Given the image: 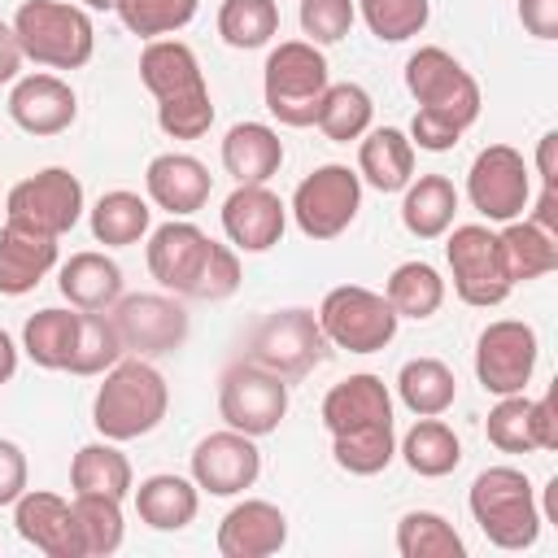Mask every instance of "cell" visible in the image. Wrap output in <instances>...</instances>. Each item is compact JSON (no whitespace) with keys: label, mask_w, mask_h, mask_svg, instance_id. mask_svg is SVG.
<instances>
[{"label":"cell","mask_w":558,"mask_h":558,"mask_svg":"<svg viewBox=\"0 0 558 558\" xmlns=\"http://www.w3.org/2000/svg\"><path fill=\"white\" fill-rule=\"evenodd\" d=\"M405 87L418 100V113L410 122V144L423 153H449L458 135L480 118V83L462 61L445 48H418L405 61Z\"/></svg>","instance_id":"1"},{"label":"cell","mask_w":558,"mask_h":558,"mask_svg":"<svg viewBox=\"0 0 558 558\" xmlns=\"http://www.w3.org/2000/svg\"><path fill=\"white\" fill-rule=\"evenodd\" d=\"M170 410V384L148 357H118L92 401V423L105 440H140L161 427Z\"/></svg>","instance_id":"2"},{"label":"cell","mask_w":558,"mask_h":558,"mask_svg":"<svg viewBox=\"0 0 558 558\" xmlns=\"http://www.w3.org/2000/svg\"><path fill=\"white\" fill-rule=\"evenodd\" d=\"M466 506L497 549H532L541 536L536 488L519 466H484L466 493Z\"/></svg>","instance_id":"3"},{"label":"cell","mask_w":558,"mask_h":558,"mask_svg":"<svg viewBox=\"0 0 558 558\" xmlns=\"http://www.w3.org/2000/svg\"><path fill=\"white\" fill-rule=\"evenodd\" d=\"M13 35L22 57L48 70H78L96 52V26L78 4L65 0H22L13 13Z\"/></svg>","instance_id":"4"},{"label":"cell","mask_w":558,"mask_h":558,"mask_svg":"<svg viewBox=\"0 0 558 558\" xmlns=\"http://www.w3.org/2000/svg\"><path fill=\"white\" fill-rule=\"evenodd\" d=\"M327 87H331V70L318 44L283 39L279 48H270L262 70V96L283 126H314Z\"/></svg>","instance_id":"5"},{"label":"cell","mask_w":558,"mask_h":558,"mask_svg":"<svg viewBox=\"0 0 558 558\" xmlns=\"http://www.w3.org/2000/svg\"><path fill=\"white\" fill-rule=\"evenodd\" d=\"M397 310L388 305L384 292H371L362 283H340L323 296L318 305V327L327 344L349 349V353H379L397 336Z\"/></svg>","instance_id":"6"},{"label":"cell","mask_w":558,"mask_h":558,"mask_svg":"<svg viewBox=\"0 0 558 558\" xmlns=\"http://www.w3.org/2000/svg\"><path fill=\"white\" fill-rule=\"evenodd\" d=\"M288 209H292L305 240H318V244L336 240V235L349 231V222L362 209V179H357V170H349L340 161H327V166L310 170L296 183Z\"/></svg>","instance_id":"7"},{"label":"cell","mask_w":558,"mask_h":558,"mask_svg":"<svg viewBox=\"0 0 558 558\" xmlns=\"http://www.w3.org/2000/svg\"><path fill=\"white\" fill-rule=\"evenodd\" d=\"M327 353H331V344H327L314 310H275L270 318H262L253 327L244 357L283 379H296V375H310L318 362H327Z\"/></svg>","instance_id":"8"},{"label":"cell","mask_w":558,"mask_h":558,"mask_svg":"<svg viewBox=\"0 0 558 558\" xmlns=\"http://www.w3.org/2000/svg\"><path fill=\"white\" fill-rule=\"evenodd\" d=\"M218 414L227 427H235L253 440L270 436V432H279V423L288 414V379L244 357V362L227 366L218 379Z\"/></svg>","instance_id":"9"},{"label":"cell","mask_w":558,"mask_h":558,"mask_svg":"<svg viewBox=\"0 0 558 558\" xmlns=\"http://www.w3.org/2000/svg\"><path fill=\"white\" fill-rule=\"evenodd\" d=\"M4 214H9L13 227H26V231L61 240L83 218V183L65 166H48V170H39V174H31V179L9 187Z\"/></svg>","instance_id":"10"},{"label":"cell","mask_w":558,"mask_h":558,"mask_svg":"<svg viewBox=\"0 0 558 558\" xmlns=\"http://www.w3.org/2000/svg\"><path fill=\"white\" fill-rule=\"evenodd\" d=\"M109 318L122 336V349L131 357H166L174 349H183L192 323L183 301L161 296V292H135V296H118L109 305Z\"/></svg>","instance_id":"11"},{"label":"cell","mask_w":558,"mask_h":558,"mask_svg":"<svg viewBox=\"0 0 558 558\" xmlns=\"http://www.w3.org/2000/svg\"><path fill=\"white\" fill-rule=\"evenodd\" d=\"M445 262H449V275H453V292L475 305V310H493L510 296V279H506V266H501V253H497V235L480 222H462L449 231V244H445Z\"/></svg>","instance_id":"12"},{"label":"cell","mask_w":558,"mask_h":558,"mask_svg":"<svg viewBox=\"0 0 558 558\" xmlns=\"http://www.w3.org/2000/svg\"><path fill=\"white\" fill-rule=\"evenodd\" d=\"M466 196L488 222H514L532 201V170L519 148L488 144L466 170Z\"/></svg>","instance_id":"13"},{"label":"cell","mask_w":558,"mask_h":558,"mask_svg":"<svg viewBox=\"0 0 558 558\" xmlns=\"http://www.w3.org/2000/svg\"><path fill=\"white\" fill-rule=\"evenodd\" d=\"M536 357H541L536 331L519 318H497L475 340V379L493 397L523 392L536 371Z\"/></svg>","instance_id":"14"},{"label":"cell","mask_w":558,"mask_h":558,"mask_svg":"<svg viewBox=\"0 0 558 558\" xmlns=\"http://www.w3.org/2000/svg\"><path fill=\"white\" fill-rule=\"evenodd\" d=\"M257 475H262V449L253 436H244L235 427L209 432L192 449V480L209 497H235V493L253 488Z\"/></svg>","instance_id":"15"},{"label":"cell","mask_w":558,"mask_h":558,"mask_svg":"<svg viewBox=\"0 0 558 558\" xmlns=\"http://www.w3.org/2000/svg\"><path fill=\"white\" fill-rule=\"evenodd\" d=\"M209 235L196 227V222H187V218H170V222H161L153 235H148V275L166 288V292H174V296H192L196 292V279H201V270H205V262H209Z\"/></svg>","instance_id":"16"},{"label":"cell","mask_w":558,"mask_h":558,"mask_svg":"<svg viewBox=\"0 0 558 558\" xmlns=\"http://www.w3.org/2000/svg\"><path fill=\"white\" fill-rule=\"evenodd\" d=\"M288 205L266 183H235V192L222 201V231L235 253H266L283 240Z\"/></svg>","instance_id":"17"},{"label":"cell","mask_w":558,"mask_h":558,"mask_svg":"<svg viewBox=\"0 0 558 558\" xmlns=\"http://www.w3.org/2000/svg\"><path fill=\"white\" fill-rule=\"evenodd\" d=\"M13 527L26 545H35L48 558H83V532H78L74 506L57 493L26 488L13 501Z\"/></svg>","instance_id":"18"},{"label":"cell","mask_w":558,"mask_h":558,"mask_svg":"<svg viewBox=\"0 0 558 558\" xmlns=\"http://www.w3.org/2000/svg\"><path fill=\"white\" fill-rule=\"evenodd\" d=\"M9 118L26 135H61L78 118V96L57 74H22L9 92Z\"/></svg>","instance_id":"19"},{"label":"cell","mask_w":558,"mask_h":558,"mask_svg":"<svg viewBox=\"0 0 558 558\" xmlns=\"http://www.w3.org/2000/svg\"><path fill=\"white\" fill-rule=\"evenodd\" d=\"M288 545V514L275 501H235L218 523L222 558H270Z\"/></svg>","instance_id":"20"},{"label":"cell","mask_w":558,"mask_h":558,"mask_svg":"<svg viewBox=\"0 0 558 558\" xmlns=\"http://www.w3.org/2000/svg\"><path fill=\"white\" fill-rule=\"evenodd\" d=\"M144 187L157 209H166L170 218H187L209 201L214 179L192 153H157L144 170Z\"/></svg>","instance_id":"21"},{"label":"cell","mask_w":558,"mask_h":558,"mask_svg":"<svg viewBox=\"0 0 558 558\" xmlns=\"http://www.w3.org/2000/svg\"><path fill=\"white\" fill-rule=\"evenodd\" d=\"M140 83L157 96V105L209 92L205 87V70H201L196 52L183 39H148L144 52H140Z\"/></svg>","instance_id":"22"},{"label":"cell","mask_w":558,"mask_h":558,"mask_svg":"<svg viewBox=\"0 0 558 558\" xmlns=\"http://www.w3.org/2000/svg\"><path fill=\"white\" fill-rule=\"evenodd\" d=\"M366 423H392V392L379 375H349L340 384H331V392L323 397V427L331 436L366 427Z\"/></svg>","instance_id":"23"},{"label":"cell","mask_w":558,"mask_h":558,"mask_svg":"<svg viewBox=\"0 0 558 558\" xmlns=\"http://www.w3.org/2000/svg\"><path fill=\"white\" fill-rule=\"evenodd\" d=\"M57 266V240L4 222L0 231V296H26Z\"/></svg>","instance_id":"24"},{"label":"cell","mask_w":558,"mask_h":558,"mask_svg":"<svg viewBox=\"0 0 558 558\" xmlns=\"http://www.w3.org/2000/svg\"><path fill=\"white\" fill-rule=\"evenodd\" d=\"M283 166V140L266 122H235L222 135V170L235 183H270Z\"/></svg>","instance_id":"25"},{"label":"cell","mask_w":558,"mask_h":558,"mask_svg":"<svg viewBox=\"0 0 558 558\" xmlns=\"http://www.w3.org/2000/svg\"><path fill=\"white\" fill-rule=\"evenodd\" d=\"M201 510V488L196 480L183 475H148L135 488V514L140 523H148L153 532H183Z\"/></svg>","instance_id":"26"},{"label":"cell","mask_w":558,"mask_h":558,"mask_svg":"<svg viewBox=\"0 0 558 558\" xmlns=\"http://www.w3.org/2000/svg\"><path fill=\"white\" fill-rule=\"evenodd\" d=\"M357 179L375 192H401L414 179V144L397 126H375L357 144Z\"/></svg>","instance_id":"27"},{"label":"cell","mask_w":558,"mask_h":558,"mask_svg":"<svg viewBox=\"0 0 558 558\" xmlns=\"http://www.w3.org/2000/svg\"><path fill=\"white\" fill-rule=\"evenodd\" d=\"M497 253H501V266H506L510 283H532V279L558 270V235H549L532 218L506 222L501 235H497Z\"/></svg>","instance_id":"28"},{"label":"cell","mask_w":558,"mask_h":558,"mask_svg":"<svg viewBox=\"0 0 558 558\" xmlns=\"http://www.w3.org/2000/svg\"><path fill=\"white\" fill-rule=\"evenodd\" d=\"M57 288L61 296L74 305V310H109L118 296H122V266L96 248L87 253H74L61 275H57Z\"/></svg>","instance_id":"29"},{"label":"cell","mask_w":558,"mask_h":558,"mask_svg":"<svg viewBox=\"0 0 558 558\" xmlns=\"http://www.w3.org/2000/svg\"><path fill=\"white\" fill-rule=\"evenodd\" d=\"M401 222L418 240H440L458 214V187L445 174H418L401 187Z\"/></svg>","instance_id":"30"},{"label":"cell","mask_w":558,"mask_h":558,"mask_svg":"<svg viewBox=\"0 0 558 558\" xmlns=\"http://www.w3.org/2000/svg\"><path fill=\"white\" fill-rule=\"evenodd\" d=\"M397 453L405 458V466H410L414 475L440 480V475L458 471V462H462V440H458V432H453L449 423H440V414H432V418H418V423L401 436Z\"/></svg>","instance_id":"31"},{"label":"cell","mask_w":558,"mask_h":558,"mask_svg":"<svg viewBox=\"0 0 558 558\" xmlns=\"http://www.w3.org/2000/svg\"><path fill=\"white\" fill-rule=\"evenodd\" d=\"M397 397H401V405L410 414L432 418V414H445L453 405L458 379H453V371L440 357H410L397 371Z\"/></svg>","instance_id":"32"},{"label":"cell","mask_w":558,"mask_h":558,"mask_svg":"<svg viewBox=\"0 0 558 558\" xmlns=\"http://www.w3.org/2000/svg\"><path fill=\"white\" fill-rule=\"evenodd\" d=\"M148 222H153L148 201L126 187H113L92 205V235H96V244H109V248L140 244L148 235Z\"/></svg>","instance_id":"33"},{"label":"cell","mask_w":558,"mask_h":558,"mask_svg":"<svg viewBox=\"0 0 558 558\" xmlns=\"http://www.w3.org/2000/svg\"><path fill=\"white\" fill-rule=\"evenodd\" d=\"M131 458L118 449V440H96L83 445L70 462V484L74 493H100V497H126L131 493Z\"/></svg>","instance_id":"34"},{"label":"cell","mask_w":558,"mask_h":558,"mask_svg":"<svg viewBox=\"0 0 558 558\" xmlns=\"http://www.w3.org/2000/svg\"><path fill=\"white\" fill-rule=\"evenodd\" d=\"M74 336H78V310H39L26 318L22 327V349L35 366L44 371H65L70 366V353H74Z\"/></svg>","instance_id":"35"},{"label":"cell","mask_w":558,"mask_h":558,"mask_svg":"<svg viewBox=\"0 0 558 558\" xmlns=\"http://www.w3.org/2000/svg\"><path fill=\"white\" fill-rule=\"evenodd\" d=\"M384 296H388V305L397 310V318L423 323V318H432V314L445 305V279H440V270H436L432 262H401V266L388 275Z\"/></svg>","instance_id":"36"},{"label":"cell","mask_w":558,"mask_h":558,"mask_svg":"<svg viewBox=\"0 0 558 558\" xmlns=\"http://www.w3.org/2000/svg\"><path fill=\"white\" fill-rule=\"evenodd\" d=\"M371 118H375V105H371V92L362 83H331L323 92V105H318L314 126L327 140L349 144V140H362L371 131Z\"/></svg>","instance_id":"37"},{"label":"cell","mask_w":558,"mask_h":558,"mask_svg":"<svg viewBox=\"0 0 558 558\" xmlns=\"http://www.w3.org/2000/svg\"><path fill=\"white\" fill-rule=\"evenodd\" d=\"M118 357H126L122 336L109 318V310H78V336L70 353V375H105Z\"/></svg>","instance_id":"38"},{"label":"cell","mask_w":558,"mask_h":558,"mask_svg":"<svg viewBox=\"0 0 558 558\" xmlns=\"http://www.w3.org/2000/svg\"><path fill=\"white\" fill-rule=\"evenodd\" d=\"M331 458L349 475H379L397 458V432L392 423H366L353 432L331 436Z\"/></svg>","instance_id":"39"},{"label":"cell","mask_w":558,"mask_h":558,"mask_svg":"<svg viewBox=\"0 0 558 558\" xmlns=\"http://www.w3.org/2000/svg\"><path fill=\"white\" fill-rule=\"evenodd\" d=\"M74 519L83 532V558H109L122 549L126 523H122V501L100 497V493H74Z\"/></svg>","instance_id":"40"},{"label":"cell","mask_w":558,"mask_h":558,"mask_svg":"<svg viewBox=\"0 0 558 558\" xmlns=\"http://www.w3.org/2000/svg\"><path fill=\"white\" fill-rule=\"evenodd\" d=\"M397 554L401 558H462L466 545L453 523L436 510H410L397 523Z\"/></svg>","instance_id":"41"},{"label":"cell","mask_w":558,"mask_h":558,"mask_svg":"<svg viewBox=\"0 0 558 558\" xmlns=\"http://www.w3.org/2000/svg\"><path fill=\"white\" fill-rule=\"evenodd\" d=\"M218 35H222V44H231L240 52L266 48L279 35V4L275 0H222Z\"/></svg>","instance_id":"42"},{"label":"cell","mask_w":558,"mask_h":558,"mask_svg":"<svg viewBox=\"0 0 558 558\" xmlns=\"http://www.w3.org/2000/svg\"><path fill=\"white\" fill-rule=\"evenodd\" d=\"M201 0H118V17L140 39H166L196 17Z\"/></svg>","instance_id":"43"},{"label":"cell","mask_w":558,"mask_h":558,"mask_svg":"<svg viewBox=\"0 0 558 558\" xmlns=\"http://www.w3.org/2000/svg\"><path fill=\"white\" fill-rule=\"evenodd\" d=\"M353 4L366 17L371 35L384 44L414 39L432 17V0H353Z\"/></svg>","instance_id":"44"},{"label":"cell","mask_w":558,"mask_h":558,"mask_svg":"<svg viewBox=\"0 0 558 558\" xmlns=\"http://www.w3.org/2000/svg\"><path fill=\"white\" fill-rule=\"evenodd\" d=\"M484 436L501 453H532L536 449V436H532V401L523 392L497 397V405L484 418Z\"/></svg>","instance_id":"45"},{"label":"cell","mask_w":558,"mask_h":558,"mask_svg":"<svg viewBox=\"0 0 558 558\" xmlns=\"http://www.w3.org/2000/svg\"><path fill=\"white\" fill-rule=\"evenodd\" d=\"M353 17H357V4L353 0H301V31L318 48L340 44L349 35Z\"/></svg>","instance_id":"46"},{"label":"cell","mask_w":558,"mask_h":558,"mask_svg":"<svg viewBox=\"0 0 558 558\" xmlns=\"http://www.w3.org/2000/svg\"><path fill=\"white\" fill-rule=\"evenodd\" d=\"M157 126L170 140H201V135H209V126H214V100H209V92L205 96L157 105Z\"/></svg>","instance_id":"47"},{"label":"cell","mask_w":558,"mask_h":558,"mask_svg":"<svg viewBox=\"0 0 558 558\" xmlns=\"http://www.w3.org/2000/svg\"><path fill=\"white\" fill-rule=\"evenodd\" d=\"M235 288H240V253L231 244H218L214 240L209 244V262H205V270L196 279L192 301H227Z\"/></svg>","instance_id":"48"},{"label":"cell","mask_w":558,"mask_h":558,"mask_svg":"<svg viewBox=\"0 0 558 558\" xmlns=\"http://www.w3.org/2000/svg\"><path fill=\"white\" fill-rule=\"evenodd\" d=\"M26 493V453L17 440L0 436V506H13Z\"/></svg>","instance_id":"49"},{"label":"cell","mask_w":558,"mask_h":558,"mask_svg":"<svg viewBox=\"0 0 558 558\" xmlns=\"http://www.w3.org/2000/svg\"><path fill=\"white\" fill-rule=\"evenodd\" d=\"M519 22L536 39H558V0H519Z\"/></svg>","instance_id":"50"},{"label":"cell","mask_w":558,"mask_h":558,"mask_svg":"<svg viewBox=\"0 0 558 558\" xmlns=\"http://www.w3.org/2000/svg\"><path fill=\"white\" fill-rule=\"evenodd\" d=\"M532 436H536V449H558V410H554V397H536L532 401Z\"/></svg>","instance_id":"51"},{"label":"cell","mask_w":558,"mask_h":558,"mask_svg":"<svg viewBox=\"0 0 558 558\" xmlns=\"http://www.w3.org/2000/svg\"><path fill=\"white\" fill-rule=\"evenodd\" d=\"M22 44L13 35V22H0V83H13L17 70H22Z\"/></svg>","instance_id":"52"},{"label":"cell","mask_w":558,"mask_h":558,"mask_svg":"<svg viewBox=\"0 0 558 558\" xmlns=\"http://www.w3.org/2000/svg\"><path fill=\"white\" fill-rule=\"evenodd\" d=\"M532 222L545 227L549 235H558V187H541V201L532 209Z\"/></svg>","instance_id":"53"},{"label":"cell","mask_w":558,"mask_h":558,"mask_svg":"<svg viewBox=\"0 0 558 558\" xmlns=\"http://www.w3.org/2000/svg\"><path fill=\"white\" fill-rule=\"evenodd\" d=\"M554 148H558V131L541 135V144H536V170H541L545 187H558V170H554Z\"/></svg>","instance_id":"54"},{"label":"cell","mask_w":558,"mask_h":558,"mask_svg":"<svg viewBox=\"0 0 558 558\" xmlns=\"http://www.w3.org/2000/svg\"><path fill=\"white\" fill-rule=\"evenodd\" d=\"M17 375V344H13V336L0 327V384H9Z\"/></svg>","instance_id":"55"},{"label":"cell","mask_w":558,"mask_h":558,"mask_svg":"<svg viewBox=\"0 0 558 558\" xmlns=\"http://www.w3.org/2000/svg\"><path fill=\"white\" fill-rule=\"evenodd\" d=\"M87 9H118V0H83Z\"/></svg>","instance_id":"56"}]
</instances>
